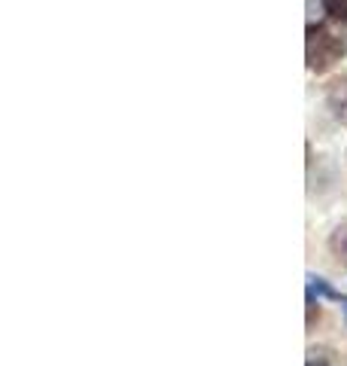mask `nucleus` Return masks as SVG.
<instances>
[{"label": "nucleus", "instance_id": "0eeeda50", "mask_svg": "<svg viewBox=\"0 0 347 366\" xmlns=\"http://www.w3.org/2000/svg\"><path fill=\"white\" fill-rule=\"evenodd\" d=\"M341 37V43H344V49H347V25H344V34H338Z\"/></svg>", "mask_w": 347, "mask_h": 366}, {"label": "nucleus", "instance_id": "f03ea898", "mask_svg": "<svg viewBox=\"0 0 347 366\" xmlns=\"http://www.w3.org/2000/svg\"><path fill=\"white\" fill-rule=\"evenodd\" d=\"M326 107L335 119H338L341 125H347V74L344 76H335L332 83L326 86Z\"/></svg>", "mask_w": 347, "mask_h": 366}, {"label": "nucleus", "instance_id": "39448f33", "mask_svg": "<svg viewBox=\"0 0 347 366\" xmlns=\"http://www.w3.org/2000/svg\"><path fill=\"white\" fill-rule=\"evenodd\" d=\"M326 13L338 25H347V0H326Z\"/></svg>", "mask_w": 347, "mask_h": 366}, {"label": "nucleus", "instance_id": "7ed1b4c3", "mask_svg": "<svg viewBox=\"0 0 347 366\" xmlns=\"http://www.w3.org/2000/svg\"><path fill=\"white\" fill-rule=\"evenodd\" d=\"M329 250H332V257H335V259L347 266V223H341V226L329 235Z\"/></svg>", "mask_w": 347, "mask_h": 366}, {"label": "nucleus", "instance_id": "20e7f679", "mask_svg": "<svg viewBox=\"0 0 347 366\" xmlns=\"http://www.w3.org/2000/svg\"><path fill=\"white\" fill-rule=\"evenodd\" d=\"M308 366H335V357L329 348H311L308 351Z\"/></svg>", "mask_w": 347, "mask_h": 366}, {"label": "nucleus", "instance_id": "f257e3e1", "mask_svg": "<svg viewBox=\"0 0 347 366\" xmlns=\"http://www.w3.org/2000/svg\"><path fill=\"white\" fill-rule=\"evenodd\" d=\"M344 43L338 34H332L326 25H308V37H305V59H308V71L314 74H326L335 61H341L344 55Z\"/></svg>", "mask_w": 347, "mask_h": 366}, {"label": "nucleus", "instance_id": "423d86ee", "mask_svg": "<svg viewBox=\"0 0 347 366\" xmlns=\"http://www.w3.org/2000/svg\"><path fill=\"white\" fill-rule=\"evenodd\" d=\"M320 13H326V0H308V25H314V19L320 16Z\"/></svg>", "mask_w": 347, "mask_h": 366}]
</instances>
